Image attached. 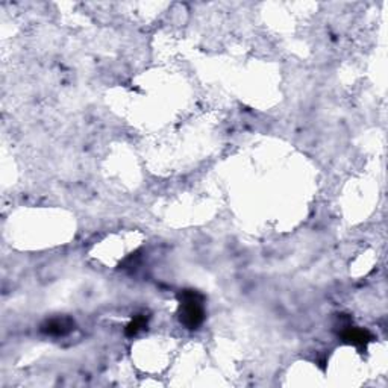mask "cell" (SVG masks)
Returning a JSON list of instances; mask_svg holds the SVG:
<instances>
[{
	"mask_svg": "<svg viewBox=\"0 0 388 388\" xmlns=\"http://www.w3.org/2000/svg\"><path fill=\"white\" fill-rule=\"evenodd\" d=\"M181 320L188 327H196L199 323L204 320V308H202V300L196 293L190 291L185 293L182 299V313H181Z\"/></svg>",
	"mask_w": 388,
	"mask_h": 388,
	"instance_id": "1",
	"label": "cell"
}]
</instances>
